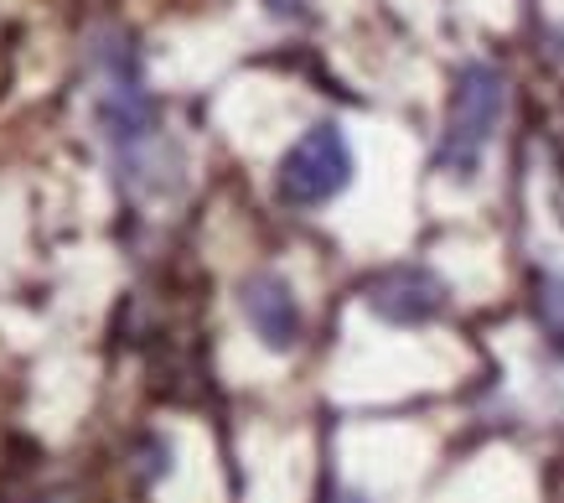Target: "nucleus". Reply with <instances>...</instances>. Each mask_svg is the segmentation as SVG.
Segmentation results:
<instances>
[{
  "label": "nucleus",
  "instance_id": "obj_1",
  "mask_svg": "<svg viewBox=\"0 0 564 503\" xmlns=\"http://www.w3.org/2000/svg\"><path fill=\"white\" fill-rule=\"evenodd\" d=\"M502 99L508 84L492 63H466L456 73V94H451V115H445V136H441V172H451L456 182H471L481 167V151L492 140L497 120H502Z\"/></svg>",
  "mask_w": 564,
  "mask_h": 503
},
{
  "label": "nucleus",
  "instance_id": "obj_2",
  "mask_svg": "<svg viewBox=\"0 0 564 503\" xmlns=\"http://www.w3.org/2000/svg\"><path fill=\"white\" fill-rule=\"evenodd\" d=\"M347 182H352V146H347L343 125L332 120L311 125L280 161V197L291 208H322Z\"/></svg>",
  "mask_w": 564,
  "mask_h": 503
},
{
  "label": "nucleus",
  "instance_id": "obj_3",
  "mask_svg": "<svg viewBox=\"0 0 564 503\" xmlns=\"http://www.w3.org/2000/svg\"><path fill=\"white\" fill-rule=\"evenodd\" d=\"M368 307L393 328H420L445 312V286L425 265H393L368 286Z\"/></svg>",
  "mask_w": 564,
  "mask_h": 503
},
{
  "label": "nucleus",
  "instance_id": "obj_4",
  "mask_svg": "<svg viewBox=\"0 0 564 503\" xmlns=\"http://www.w3.org/2000/svg\"><path fill=\"white\" fill-rule=\"evenodd\" d=\"M239 307L270 353H291L301 343V307H295V291L280 276H270V270L249 276L239 286Z\"/></svg>",
  "mask_w": 564,
  "mask_h": 503
},
{
  "label": "nucleus",
  "instance_id": "obj_5",
  "mask_svg": "<svg viewBox=\"0 0 564 503\" xmlns=\"http://www.w3.org/2000/svg\"><path fill=\"white\" fill-rule=\"evenodd\" d=\"M544 317L549 322H564V276L549 280V301H544Z\"/></svg>",
  "mask_w": 564,
  "mask_h": 503
},
{
  "label": "nucleus",
  "instance_id": "obj_6",
  "mask_svg": "<svg viewBox=\"0 0 564 503\" xmlns=\"http://www.w3.org/2000/svg\"><path fill=\"white\" fill-rule=\"evenodd\" d=\"M264 6H270L274 17H301L306 11V0H264Z\"/></svg>",
  "mask_w": 564,
  "mask_h": 503
},
{
  "label": "nucleus",
  "instance_id": "obj_7",
  "mask_svg": "<svg viewBox=\"0 0 564 503\" xmlns=\"http://www.w3.org/2000/svg\"><path fill=\"white\" fill-rule=\"evenodd\" d=\"M337 503H362V499H358V493H343V499H337Z\"/></svg>",
  "mask_w": 564,
  "mask_h": 503
}]
</instances>
